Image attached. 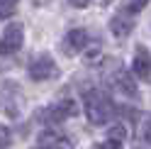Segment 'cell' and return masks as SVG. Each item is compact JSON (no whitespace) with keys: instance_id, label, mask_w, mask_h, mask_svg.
<instances>
[{"instance_id":"e0dca14e","label":"cell","mask_w":151,"mask_h":149,"mask_svg":"<svg viewBox=\"0 0 151 149\" xmlns=\"http://www.w3.org/2000/svg\"><path fill=\"white\" fill-rule=\"evenodd\" d=\"M146 139H149V142H151V120H149V122H146Z\"/></svg>"},{"instance_id":"8992f818","label":"cell","mask_w":151,"mask_h":149,"mask_svg":"<svg viewBox=\"0 0 151 149\" xmlns=\"http://www.w3.org/2000/svg\"><path fill=\"white\" fill-rule=\"evenodd\" d=\"M76 110H78V105H76L73 100L66 98V100H59V103L39 110V120H42V122H49V125H56V122H63L66 117L76 115Z\"/></svg>"},{"instance_id":"2e32d148","label":"cell","mask_w":151,"mask_h":149,"mask_svg":"<svg viewBox=\"0 0 151 149\" xmlns=\"http://www.w3.org/2000/svg\"><path fill=\"white\" fill-rule=\"evenodd\" d=\"M68 3H71L73 7H86V5L90 3V0H68Z\"/></svg>"},{"instance_id":"277c9868","label":"cell","mask_w":151,"mask_h":149,"mask_svg":"<svg viewBox=\"0 0 151 149\" xmlns=\"http://www.w3.org/2000/svg\"><path fill=\"white\" fill-rule=\"evenodd\" d=\"M59 76V66L51 54H37L29 61V78L32 81H51Z\"/></svg>"},{"instance_id":"52a82bcc","label":"cell","mask_w":151,"mask_h":149,"mask_svg":"<svg viewBox=\"0 0 151 149\" xmlns=\"http://www.w3.org/2000/svg\"><path fill=\"white\" fill-rule=\"evenodd\" d=\"M39 147L42 149H73V139L56 129H44L39 135Z\"/></svg>"},{"instance_id":"7c38bea8","label":"cell","mask_w":151,"mask_h":149,"mask_svg":"<svg viewBox=\"0 0 151 149\" xmlns=\"http://www.w3.org/2000/svg\"><path fill=\"white\" fill-rule=\"evenodd\" d=\"M17 3H20V0H0V20L12 17L15 10H17Z\"/></svg>"},{"instance_id":"ba28073f","label":"cell","mask_w":151,"mask_h":149,"mask_svg":"<svg viewBox=\"0 0 151 149\" xmlns=\"http://www.w3.org/2000/svg\"><path fill=\"white\" fill-rule=\"evenodd\" d=\"M132 71H134V76L144 78V81L151 76V54H149L146 46H137L134 61H132Z\"/></svg>"},{"instance_id":"5b68a950","label":"cell","mask_w":151,"mask_h":149,"mask_svg":"<svg viewBox=\"0 0 151 149\" xmlns=\"http://www.w3.org/2000/svg\"><path fill=\"white\" fill-rule=\"evenodd\" d=\"M22 44H24L22 25H7L5 32L0 34V56H12L22 49Z\"/></svg>"},{"instance_id":"4fadbf2b","label":"cell","mask_w":151,"mask_h":149,"mask_svg":"<svg viewBox=\"0 0 151 149\" xmlns=\"http://www.w3.org/2000/svg\"><path fill=\"white\" fill-rule=\"evenodd\" d=\"M12 144V137H10V129L5 125H0V149H7Z\"/></svg>"},{"instance_id":"5bb4252c","label":"cell","mask_w":151,"mask_h":149,"mask_svg":"<svg viewBox=\"0 0 151 149\" xmlns=\"http://www.w3.org/2000/svg\"><path fill=\"white\" fill-rule=\"evenodd\" d=\"M107 139H115V142H122V144H124V127H122V125H115V127L110 129Z\"/></svg>"},{"instance_id":"ac0fdd59","label":"cell","mask_w":151,"mask_h":149,"mask_svg":"<svg viewBox=\"0 0 151 149\" xmlns=\"http://www.w3.org/2000/svg\"><path fill=\"white\" fill-rule=\"evenodd\" d=\"M107 3H110V0H100V5H107Z\"/></svg>"},{"instance_id":"3957f363","label":"cell","mask_w":151,"mask_h":149,"mask_svg":"<svg viewBox=\"0 0 151 149\" xmlns=\"http://www.w3.org/2000/svg\"><path fill=\"white\" fill-rule=\"evenodd\" d=\"M107 83L112 86V90L119 93V95H127V98H137V81L134 76H129L124 66L115 64L112 71L107 73Z\"/></svg>"},{"instance_id":"6da1fadb","label":"cell","mask_w":151,"mask_h":149,"mask_svg":"<svg viewBox=\"0 0 151 149\" xmlns=\"http://www.w3.org/2000/svg\"><path fill=\"white\" fill-rule=\"evenodd\" d=\"M83 108H86V115L93 125H105L115 115V105H112L110 95H105L102 90H95V88L83 93Z\"/></svg>"},{"instance_id":"9a60e30c","label":"cell","mask_w":151,"mask_h":149,"mask_svg":"<svg viewBox=\"0 0 151 149\" xmlns=\"http://www.w3.org/2000/svg\"><path fill=\"white\" fill-rule=\"evenodd\" d=\"M93 149H122V142H115V139H105L102 144H95Z\"/></svg>"},{"instance_id":"7a4b0ae2","label":"cell","mask_w":151,"mask_h":149,"mask_svg":"<svg viewBox=\"0 0 151 149\" xmlns=\"http://www.w3.org/2000/svg\"><path fill=\"white\" fill-rule=\"evenodd\" d=\"M0 110H3L7 117H12V120H17L22 115V110H24V93L20 88V83H15L10 78L0 81Z\"/></svg>"},{"instance_id":"8fae6325","label":"cell","mask_w":151,"mask_h":149,"mask_svg":"<svg viewBox=\"0 0 151 149\" xmlns=\"http://www.w3.org/2000/svg\"><path fill=\"white\" fill-rule=\"evenodd\" d=\"M146 5H149V0H124V3H122V12L124 15H137V12L144 10Z\"/></svg>"},{"instance_id":"30bf717a","label":"cell","mask_w":151,"mask_h":149,"mask_svg":"<svg viewBox=\"0 0 151 149\" xmlns=\"http://www.w3.org/2000/svg\"><path fill=\"white\" fill-rule=\"evenodd\" d=\"M132 30H134V20H132V15L119 12L117 17H112V20H110V32L115 34V37H119V39L129 37Z\"/></svg>"},{"instance_id":"9c48e42d","label":"cell","mask_w":151,"mask_h":149,"mask_svg":"<svg viewBox=\"0 0 151 149\" xmlns=\"http://www.w3.org/2000/svg\"><path fill=\"white\" fill-rule=\"evenodd\" d=\"M86 44H88V32L86 30H71L68 34L63 37V42H61V46H63L66 51H71V54L83 51V49H86Z\"/></svg>"}]
</instances>
